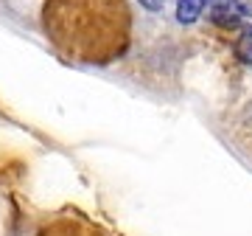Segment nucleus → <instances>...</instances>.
I'll list each match as a JSON object with an SVG mask.
<instances>
[{
    "instance_id": "obj_4",
    "label": "nucleus",
    "mask_w": 252,
    "mask_h": 236,
    "mask_svg": "<svg viewBox=\"0 0 252 236\" xmlns=\"http://www.w3.org/2000/svg\"><path fill=\"white\" fill-rule=\"evenodd\" d=\"M140 6H146L149 11H160L162 9V0H137Z\"/></svg>"
},
{
    "instance_id": "obj_2",
    "label": "nucleus",
    "mask_w": 252,
    "mask_h": 236,
    "mask_svg": "<svg viewBox=\"0 0 252 236\" xmlns=\"http://www.w3.org/2000/svg\"><path fill=\"white\" fill-rule=\"evenodd\" d=\"M207 3H210V0H177V20H180L182 26L196 23V20L205 14Z\"/></svg>"
},
{
    "instance_id": "obj_1",
    "label": "nucleus",
    "mask_w": 252,
    "mask_h": 236,
    "mask_svg": "<svg viewBox=\"0 0 252 236\" xmlns=\"http://www.w3.org/2000/svg\"><path fill=\"white\" fill-rule=\"evenodd\" d=\"M247 17H252V6L247 0H210V20L216 26L233 28Z\"/></svg>"
},
{
    "instance_id": "obj_3",
    "label": "nucleus",
    "mask_w": 252,
    "mask_h": 236,
    "mask_svg": "<svg viewBox=\"0 0 252 236\" xmlns=\"http://www.w3.org/2000/svg\"><path fill=\"white\" fill-rule=\"evenodd\" d=\"M235 56L244 65H252V26H247L238 34V39H235Z\"/></svg>"
}]
</instances>
